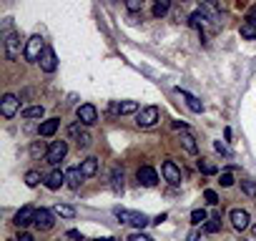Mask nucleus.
I'll return each mask as SVG.
<instances>
[{"mask_svg":"<svg viewBox=\"0 0 256 241\" xmlns=\"http://www.w3.org/2000/svg\"><path fill=\"white\" fill-rule=\"evenodd\" d=\"M113 214L121 218V221L131 224V226H136V229H143V226H148V224H151V218H148L146 214H138V211H128V209H121V206H116V209H113Z\"/></svg>","mask_w":256,"mask_h":241,"instance_id":"1","label":"nucleus"},{"mask_svg":"<svg viewBox=\"0 0 256 241\" xmlns=\"http://www.w3.org/2000/svg\"><path fill=\"white\" fill-rule=\"evenodd\" d=\"M43 53H46V40H43L40 35H30V38L26 40V51H23L26 60H28V63H38Z\"/></svg>","mask_w":256,"mask_h":241,"instance_id":"2","label":"nucleus"},{"mask_svg":"<svg viewBox=\"0 0 256 241\" xmlns=\"http://www.w3.org/2000/svg\"><path fill=\"white\" fill-rule=\"evenodd\" d=\"M20 51H26L23 40H20V33L18 30H8L5 33V58L8 60H18Z\"/></svg>","mask_w":256,"mask_h":241,"instance_id":"3","label":"nucleus"},{"mask_svg":"<svg viewBox=\"0 0 256 241\" xmlns=\"http://www.w3.org/2000/svg\"><path fill=\"white\" fill-rule=\"evenodd\" d=\"M158 118H161L158 108L156 106H146V108H141V111L136 113V126L138 128H151V126L158 123Z\"/></svg>","mask_w":256,"mask_h":241,"instance_id":"4","label":"nucleus"},{"mask_svg":"<svg viewBox=\"0 0 256 241\" xmlns=\"http://www.w3.org/2000/svg\"><path fill=\"white\" fill-rule=\"evenodd\" d=\"M66 153H68V143H66V141H53L51 148H48L46 161H48L51 166H58L63 159H66Z\"/></svg>","mask_w":256,"mask_h":241,"instance_id":"5","label":"nucleus"},{"mask_svg":"<svg viewBox=\"0 0 256 241\" xmlns=\"http://www.w3.org/2000/svg\"><path fill=\"white\" fill-rule=\"evenodd\" d=\"M35 211H38V209H33V206H23V209H20V211L15 214L13 224H15L18 229H26V226L35 224Z\"/></svg>","mask_w":256,"mask_h":241,"instance_id":"6","label":"nucleus"},{"mask_svg":"<svg viewBox=\"0 0 256 241\" xmlns=\"http://www.w3.org/2000/svg\"><path fill=\"white\" fill-rule=\"evenodd\" d=\"M53 214H55V211L38 209V211H35V226H38L40 231H51V229L55 226V218H53Z\"/></svg>","mask_w":256,"mask_h":241,"instance_id":"7","label":"nucleus"},{"mask_svg":"<svg viewBox=\"0 0 256 241\" xmlns=\"http://www.w3.org/2000/svg\"><path fill=\"white\" fill-rule=\"evenodd\" d=\"M18 108H20V98L18 96H13V93L3 96V101H0V113H3L5 118H13L18 113Z\"/></svg>","mask_w":256,"mask_h":241,"instance_id":"8","label":"nucleus"},{"mask_svg":"<svg viewBox=\"0 0 256 241\" xmlns=\"http://www.w3.org/2000/svg\"><path fill=\"white\" fill-rule=\"evenodd\" d=\"M161 173H163V179H166L168 184H174V186L181 184V168L176 166V161H163Z\"/></svg>","mask_w":256,"mask_h":241,"instance_id":"9","label":"nucleus"},{"mask_svg":"<svg viewBox=\"0 0 256 241\" xmlns=\"http://www.w3.org/2000/svg\"><path fill=\"white\" fill-rule=\"evenodd\" d=\"M229 216H231V226L236 229V231H246L249 224H251V216H249V211H244V209H233Z\"/></svg>","mask_w":256,"mask_h":241,"instance_id":"10","label":"nucleus"},{"mask_svg":"<svg viewBox=\"0 0 256 241\" xmlns=\"http://www.w3.org/2000/svg\"><path fill=\"white\" fill-rule=\"evenodd\" d=\"M136 179H138V184H141V186L151 188V186H156V184H158V173H156L151 166H141V168H138V173H136Z\"/></svg>","mask_w":256,"mask_h":241,"instance_id":"11","label":"nucleus"},{"mask_svg":"<svg viewBox=\"0 0 256 241\" xmlns=\"http://www.w3.org/2000/svg\"><path fill=\"white\" fill-rule=\"evenodd\" d=\"M78 121L80 123H85V126H93L96 121H98V111H96V106H91V103H83V106H78Z\"/></svg>","mask_w":256,"mask_h":241,"instance_id":"12","label":"nucleus"},{"mask_svg":"<svg viewBox=\"0 0 256 241\" xmlns=\"http://www.w3.org/2000/svg\"><path fill=\"white\" fill-rule=\"evenodd\" d=\"M40 68L46 71V73H55V68H58V55H55V51L53 48H46V53L40 55Z\"/></svg>","mask_w":256,"mask_h":241,"instance_id":"13","label":"nucleus"},{"mask_svg":"<svg viewBox=\"0 0 256 241\" xmlns=\"http://www.w3.org/2000/svg\"><path fill=\"white\" fill-rule=\"evenodd\" d=\"M141 108L136 101H123V103H111V113L113 116H128V113H138Z\"/></svg>","mask_w":256,"mask_h":241,"instance_id":"14","label":"nucleus"},{"mask_svg":"<svg viewBox=\"0 0 256 241\" xmlns=\"http://www.w3.org/2000/svg\"><path fill=\"white\" fill-rule=\"evenodd\" d=\"M43 181H46V186H48L51 191H58V188H60L63 184H66V173L55 168V171H51V173H48V176L43 179Z\"/></svg>","mask_w":256,"mask_h":241,"instance_id":"15","label":"nucleus"},{"mask_svg":"<svg viewBox=\"0 0 256 241\" xmlns=\"http://www.w3.org/2000/svg\"><path fill=\"white\" fill-rule=\"evenodd\" d=\"M58 126H60V118H48V121H43V123H40L38 134H40L43 138H51V136H55Z\"/></svg>","mask_w":256,"mask_h":241,"instance_id":"16","label":"nucleus"},{"mask_svg":"<svg viewBox=\"0 0 256 241\" xmlns=\"http://www.w3.org/2000/svg\"><path fill=\"white\" fill-rule=\"evenodd\" d=\"M179 93H181V98L186 101V106H188V108H191V111H194V113H204V103H201L196 96H191L188 91H181V88H179Z\"/></svg>","mask_w":256,"mask_h":241,"instance_id":"17","label":"nucleus"},{"mask_svg":"<svg viewBox=\"0 0 256 241\" xmlns=\"http://www.w3.org/2000/svg\"><path fill=\"white\" fill-rule=\"evenodd\" d=\"M83 171L80 168H71V171H66V184L71 186V188H80V184H83Z\"/></svg>","mask_w":256,"mask_h":241,"instance_id":"18","label":"nucleus"},{"mask_svg":"<svg viewBox=\"0 0 256 241\" xmlns=\"http://www.w3.org/2000/svg\"><path fill=\"white\" fill-rule=\"evenodd\" d=\"M111 188H113V193H123V168L121 166H116L111 171Z\"/></svg>","mask_w":256,"mask_h":241,"instance_id":"19","label":"nucleus"},{"mask_svg":"<svg viewBox=\"0 0 256 241\" xmlns=\"http://www.w3.org/2000/svg\"><path fill=\"white\" fill-rule=\"evenodd\" d=\"M80 171H83V176L85 179H91V176H96V171H98V159H85V161H80Z\"/></svg>","mask_w":256,"mask_h":241,"instance_id":"20","label":"nucleus"},{"mask_svg":"<svg viewBox=\"0 0 256 241\" xmlns=\"http://www.w3.org/2000/svg\"><path fill=\"white\" fill-rule=\"evenodd\" d=\"M43 113H46V108L43 106H28L20 111V116H23L26 121H33V118H43Z\"/></svg>","mask_w":256,"mask_h":241,"instance_id":"21","label":"nucleus"},{"mask_svg":"<svg viewBox=\"0 0 256 241\" xmlns=\"http://www.w3.org/2000/svg\"><path fill=\"white\" fill-rule=\"evenodd\" d=\"M181 146L188 151V153H199V143H196V138L188 134V131H183L181 134Z\"/></svg>","mask_w":256,"mask_h":241,"instance_id":"22","label":"nucleus"},{"mask_svg":"<svg viewBox=\"0 0 256 241\" xmlns=\"http://www.w3.org/2000/svg\"><path fill=\"white\" fill-rule=\"evenodd\" d=\"M204 231H206V234H216V231H221V214H213L208 221L204 224Z\"/></svg>","mask_w":256,"mask_h":241,"instance_id":"23","label":"nucleus"},{"mask_svg":"<svg viewBox=\"0 0 256 241\" xmlns=\"http://www.w3.org/2000/svg\"><path fill=\"white\" fill-rule=\"evenodd\" d=\"M171 10V0H156L154 3V18H163Z\"/></svg>","mask_w":256,"mask_h":241,"instance_id":"24","label":"nucleus"},{"mask_svg":"<svg viewBox=\"0 0 256 241\" xmlns=\"http://www.w3.org/2000/svg\"><path fill=\"white\" fill-rule=\"evenodd\" d=\"M48 148H51V146H46V143H43V141H35V143L30 146V156H33V159L48 156Z\"/></svg>","mask_w":256,"mask_h":241,"instance_id":"25","label":"nucleus"},{"mask_svg":"<svg viewBox=\"0 0 256 241\" xmlns=\"http://www.w3.org/2000/svg\"><path fill=\"white\" fill-rule=\"evenodd\" d=\"M58 216H63V218H73L76 216V209L73 206H68V204H55V209H53Z\"/></svg>","mask_w":256,"mask_h":241,"instance_id":"26","label":"nucleus"},{"mask_svg":"<svg viewBox=\"0 0 256 241\" xmlns=\"http://www.w3.org/2000/svg\"><path fill=\"white\" fill-rule=\"evenodd\" d=\"M208 221V214L204 211V209H194V211H191V224H206Z\"/></svg>","mask_w":256,"mask_h":241,"instance_id":"27","label":"nucleus"},{"mask_svg":"<svg viewBox=\"0 0 256 241\" xmlns=\"http://www.w3.org/2000/svg\"><path fill=\"white\" fill-rule=\"evenodd\" d=\"M199 171L204 173V176H213V173H216L219 168H216V166H213L211 161H206V159H201V161H199Z\"/></svg>","mask_w":256,"mask_h":241,"instance_id":"28","label":"nucleus"},{"mask_svg":"<svg viewBox=\"0 0 256 241\" xmlns=\"http://www.w3.org/2000/svg\"><path fill=\"white\" fill-rule=\"evenodd\" d=\"M241 191H244L246 196H251V199H256V181L244 179V181H241Z\"/></svg>","mask_w":256,"mask_h":241,"instance_id":"29","label":"nucleus"},{"mask_svg":"<svg viewBox=\"0 0 256 241\" xmlns=\"http://www.w3.org/2000/svg\"><path fill=\"white\" fill-rule=\"evenodd\" d=\"M123 5H126L128 13H138L143 8V0H123Z\"/></svg>","mask_w":256,"mask_h":241,"instance_id":"30","label":"nucleus"},{"mask_svg":"<svg viewBox=\"0 0 256 241\" xmlns=\"http://www.w3.org/2000/svg\"><path fill=\"white\" fill-rule=\"evenodd\" d=\"M204 199H206V204L216 206V204H219V193L213 191V188H206V191H204Z\"/></svg>","mask_w":256,"mask_h":241,"instance_id":"31","label":"nucleus"},{"mask_svg":"<svg viewBox=\"0 0 256 241\" xmlns=\"http://www.w3.org/2000/svg\"><path fill=\"white\" fill-rule=\"evenodd\" d=\"M26 184H28L30 188L38 186V184H40V173H38V171H28V173H26Z\"/></svg>","mask_w":256,"mask_h":241,"instance_id":"32","label":"nucleus"},{"mask_svg":"<svg viewBox=\"0 0 256 241\" xmlns=\"http://www.w3.org/2000/svg\"><path fill=\"white\" fill-rule=\"evenodd\" d=\"M241 38L256 40V28H254V26H249V23H244V26H241Z\"/></svg>","mask_w":256,"mask_h":241,"instance_id":"33","label":"nucleus"},{"mask_svg":"<svg viewBox=\"0 0 256 241\" xmlns=\"http://www.w3.org/2000/svg\"><path fill=\"white\" fill-rule=\"evenodd\" d=\"M80 126H85V123L76 121V123H71V126H68V136H71V138H78V136L83 134V131H80Z\"/></svg>","mask_w":256,"mask_h":241,"instance_id":"34","label":"nucleus"},{"mask_svg":"<svg viewBox=\"0 0 256 241\" xmlns=\"http://www.w3.org/2000/svg\"><path fill=\"white\" fill-rule=\"evenodd\" d=\"M60 241H83V236H80V231H66V234H63L60 236Z\"/></svg>","mask_w":256,"mask_h":241,"instance_id":"35","label":"nucleus"},{"mask_svg":"<svg viewBox=\"0 0 256 241\" xmlns=\"http://www.w3.org/2000/svg\"><path fill=\"white\" fill-rule=\"evenodd\" d=\"M76 141H78V146H80V148H88V146H91V134H80Z\"/></svg>","mask_w":256,"mask_h":241,"instance_id":"36","label":"nucleus"},{"mask_svg":"<svg viewBox=\"0 0 256 241\" xmlns=\"http://www.w3.org/2000/svg\"><path fill=\"white\" fill-rule=\"evenodd\" d=\"M246 23L256 28V5H251V8H249V13H246Z\"/></svg>","mask_w":256,"mask_h":241,"instance_id":"37","label":"nucleus"},{"mask_svg":"<svg viewBox=\"0 0 256 241\" xmlns=\"http://www.w3.org/2000/svg\"><path fill=\"white\" fill-rule=\"evenodd\" d=\"M224 188H229V186H233V176L231 173H221V181H219Z\"/></svg>","mask_w":256,"mask_h":241,"instance_id":"38","label":"nucleus"},{"mask_svg":"<svg viewBox=\"0 0 256 241\" xmlns=\"http://www.w3.org/2000/svg\"><path fill=\"white\" fill-rule=\"evenodd\" d=\"M128 241H154L151 236H146V234H141V231H136V234H131V239Z\"/></svg>","mask_w":256,"mask_h":241,"instance_id":"39","label":"nucleus"},{"mask_svg":"<svg viewBox=\"0 0 256 241\" xmlns=\"http://www.w3.org/2000/svg\"><path fill=\"white\" fill-rule=\"evenodd\" d=\"M213 148H216L219 153H224V156H231V151H229V148H226V143H221V141L213 143Z\"/></svg>","mask_w":256,"mask_h":241,"instance_id":"40","label":"nucleus"},{"mask_svg":"<svg viewBox=\"0 0 256 241\" xmlns=\"http://www.w3.org/2000/svg\"><path fill=\"white\" fill-rule=\"evenodd\" d=\"M174 131H188V126L183 121H174Z\"/></svg>","mask_w":256,"mask_h":241,"instance_id":"41","label":"nucleus"},{"mask_svg":"<svg viewBox=\"0 0 256 241\" xmlns=\"http://www.w3.org/2000/svg\"><path fill=\"white\" fill-rule=\"evenodd\" d=\"M188 241H204V239H201L199 231H191V234H188Z\"/></svg>","mask_w":256,"mask_h":241,"instance_id":"42","label":"nucleus"},{"mask_svg":"<svg viewBox=\"0 0 256 241\" xmlns=\"http://www.w3.org/2000/svg\"><path fill=\"white\" fill-rule=\"evenodd\" d=\"M18 241H35V239H33L30 234H26V231H23V234H20V236H18Z\"/></svg>","mask_w":256,"mask_h":241,"instance_id":"43","label":"nucleus"},{"mask_svg":"<svg viewBox=\"0 0 256 241\" xmlns=\"http://www.w3.org/2000/svg\"><path fill=\"white\" fill-rule=\"evenodd\" d=\"M98 241H116L113 236H105V239H98Z\"/></svg>","mask_w":256,"mask_h":241,"instance_id":"44","label":"nucleus"},{"mask_svg":"<svg viewBox=\"0 0 256 241\" xmlns=\"http://www.w3.org/2000/svg\"><path fill=\"white\" fill-rule=\"evenodd\" d=\"M206 3H208V5H213V3H219V0H206Z\"/></svg>","mask_w":256,"mask_h":241,"instance_id":"45","label":"nucleus"},{"mask_svg":"<svg viewBox=\"0 0 256 241\" xmlns=\"http://www.w3.org/2000/svg\"><path fill=\"white\" fill-rule=\"evenodd\" d=\"M254 236H256V226H254Z\"/></svg>","mask_w":256,"mask_h":241,"instance_id":"46","label":"nucleus"}]
</instances>
